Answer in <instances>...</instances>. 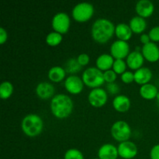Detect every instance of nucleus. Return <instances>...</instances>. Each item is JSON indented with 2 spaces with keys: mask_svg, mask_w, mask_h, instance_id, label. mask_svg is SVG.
Listing matches in <instances>:
<instances>
[{
  "mask_svg": "<svg viewBox=\"0 0 159 159\" xmlns=\"http://www.w3.org/2000/svg\"><path fill=\"white\" fill-rule=\"evenodd\" d=\"M99 159H117L118 149L111 144H105L98 152Z\"/></svg>",
  "mask_w": 159,
  "mask_h": 159,
  "instance_id": "13",
  "label": "nucleus"
},
{
  "mask_svg": "<svg viewBox=\"0 0 159 159\" xmlns=\"http://www.w3.org/2000/svg\"><path fill=\"white\" fill-rule=\"evenodd\" d=\"M146 21L143 17L141 16H134L130 20V27L131 28L132 31L134 33H141L144 31L146 28Z\"/></svg>",
  "mask_w": 159,
  "mask_h": 159,
  "instance_id": "22",
  "label": "nucleus"
},
{
  "mask_svg": "<svg viewBox=\"0 0 159 159\" xmlns=\"http://www.w3.org/2000/svg\"><path fill=\"white\" fill-rule=\"evenodd\" d=\"M111 134L113 138L120 141H126L131 134L129 124L123 120L115 122L111 127Z\"/></svg>",
  "mask_w": 159,
  "mask_h": 159,
  "instance_id": "6",
  "label": "nucleus"
},
{
  "mask_svg": "<svg viewBox=\"0 0 159 159\" xmlns=\"http://www.w3.org/2000/svg\"><path fill=\"white\" fill-rule=\"evenodd\" d=\"M142 54L149 61H156L159 58V48L153 42L144 44L142 48Z\"/></svg>",
  "mask_w": 159,
  "mask_h": 159,
  "instance_id": "12",
  "label": "nucleus"
},
{
  "mask_svg": "<svg viewBox=\"0 0 159 159\" xmlns=\"http://www.w3.org/2000/svg\"><path fill=\"white\" fill-rule=\"evenodd\" d=\"M77 60L81 65H85L89 61V57L87 54H81L79 55Z\"/></svg>",
  "mask_w": 159,
  "mask_h": 159,
  "instance_id": "33",
  "label": "nucleus"
},
{
  "mask_svg": "<svg viewBox=\"0 0 159 159\" xmlns=\"http://www.w3.org/2000/svg\"><path fill=\"white\" fill-rule=\"evenodd\" d=\"M65 86L69 93L78 94L83 89V81L76 75H70L65 80Z\"/></svg>",
  "mask_w": 159,
  "mask_h": 159,
  "instance_id": "11",
  "label": "nucleus"
},
{
  "mask_svg": "<svg viewBox=\"0 0 159 159\" xmlns=\"http://www.w3.org/2000/svg\"><path fill=\"white\" fill-rule=\"evenodd\" d=\"M51 108L54 116L58 118L67 117L73 108L71 98L65 94H57L51 99Z\"/></svg>",
  "mask_w": 159,
  "mask_h": 159,
  "instance_id": "2",
  "label": "nucleus"
},
{
  "mask_svg": "<svg viewBox=\"0 0 159 159\" xmlns=\"http://www.w3.org/2000/svg\"><path fill=\"white\" fill-rule=\"evenodd\" d=\"M107 100V93L102 88H95L89 94V101L96 107H100L106 103Z\"/></svg>",
  "mask_w": 159,
  "mask_h": 159,
  "instance_id": "8",
  "label": "nucleus"
},
{
  "mask_svg": "<svg viewBox=\"0 0 159 159\" xmlns=\"http://www.w3.org/2000/svg\"><path fill=\"white\" fill-rule=\"evenodd\" d=\"M121 79L123 82H126V83H130L134 80V74L131 71H124L121 75Z\"/></svg>",
  "mask_w": 159,
  "mask_h": 159,
  "instance_id": "30",
  "label": "nucleus"
},
{
  "mask_svg": "<svg viewBox=\"0 0 159 159\" xmlns=\"http://www.w3.org/2000/svg\"><path fill=\"white\" fill-rule=\"evenodd\" d=\"M113 105L117 111L125 112L130 108V101L127 96L124 95H118L113 99Z\"/></svg>",
  "mask_w": 159,
  "mask_h": 159,
  "instance_id": "18",
  "label": "nucleus"
},
{
  "mask_svg": "<svg viewBox=\"0 0 159 159\" xmlns=\"http://www.w3.org/2000/svg\"><path fill=\"white\" fill-rule=\"evenodd\" d=\"M104 80L107 82L108 83H111L115 81L116 78V72L113 70H107L103 73Z\"/></svg>",
  "mask_w": 159,
  "mask_h": 159,
  "instance_id": "29",
  "label": "nucleus"
},
{
  "mask_svg": "<svg viewBox=\"0 0 159 159\" xmlns=\"http://www.w3.org/2000/svg\"><path fill=\"white\" fill-rule=\"evenodd\" d=\"M62 40V36L60 33L51 32L47 36L46 41L51 46H55L60 43Z\"/></svg>",
  "mask_w": 159,
  "mask_h": 159,
  "instance_id": "26",
  "label": "nucleus"
},
{
  "mask_svg": "<svg viewBox=\"0 0 159 159\" xmlns=\"http://www.w3.org/2000/svg\"><path fill=\"white\" fill-rule=\"evenodd\" d=\"M82 65L79 63L77 59L71 58L67 61L65 64V68L66 71L69 73H75L78 72L81 69Z\"/></svg>",
  "mask_w": 159,
  "mask_h": 159,
  "instance_id": "25",
  "label": "nucleus"
},
{
  "mask_svg": "<svg viewBox=\"0 0 159 159\" xmlns=\"http://www.w3.org/2000/svg\"><path fill=\"white\" fill-rule=\"evenodd\" d=\"M37 94L42 99H48L54 94V89L53 85L48 82H41L36 88Z\"/></svg>",
  "mask_w": 159,
  "mask_h": 159,
  "instance_id": "17",
  "label": "nucleus"
},
{
  "mask_svg": "<svg viewBox=\"0 0 159 159\" xmlns=\"http://www.w3.org/2000/svg\"><path fill=\"white\" fill-rule=\"evenodd\" d=\"M82 81L89 87H98L105 82L103 73L95 67H90L85 70L82 74Z\"/></svg>",
  "mask_w": 159,
  "mask_h": 159,
  "instance_id": "4",
  "label": "nucleus"
},
{
  "mask_svg": "<svg viewBox=\"0 0 159 159\" xmlns=\"http://www.w3.org/2000/svg\"><path fill=\"white\" fill-rule=\"evenodd\" d=\"M149 40H150V37H149V35H148V34H144L141 36V41L143 43H144V44L149 43V42H150Z\"/></svg>",
  "mask_w": 159,
  "mask_h": 159,
  "instance_id": "36",
  "label": "nucleus"
},
{
  "mask_svg": "<svg viewBox=\"0 0 159 159\" xmlns=\"http://www.w3.org/2000/svg\"><path fill=\"white\" fill-rule=\"evenodd\" d=\"M149 37L155 41L159 40V26H155L149 32Z\"/></svg>",
  "mask_w": 159,
  "mask_h": 159,
  "instance_id": "31",
  "label": "nucleus"
},
{
  "mask_svg": "<svg viewBox=\"0 0 159 159\" xmlns=\"http://www.w3.org/2000/svg\"><path fill=\"white\" fill-rule=\"evenodd\" d=\"M43 120L36 114H29L22 121V129L28 136L34 137L39 134L43 129Z\"/></svg>",
  "mask_w": 159,
  "mask_h": 159,
  "instance_id": "3",
  "label": "nucleus"
},
{
  "mask_svg": "<svg viewBox=\"0 0 159 159\" xmlns=\"http://www.w3.org/2000/svg\"><path fill=\"white\" fill-rule=\"evenodd\" d=\"M152 73L151 70L148 68H140L135 71L134 73V81L138 84H144L148 83V82L150 81L152 79Z\"/></svg>",
  "mask_w": 159,
  "mask_h": 159,
  "instance_id": "16",
  "label": "nucleus"
},
{
  "mask_svg": "<svg viewBox=\"0 0 159 159\" xmlns=\"http://www.w3.org/2000/svg\"><path fill=\"white\" fill-rule=\"evenodd\" d=\"M65 76V71L64 68L60 66L52 67L49 70L48 77L51 81L55 82H58L61 81Z\"/></svg>",
  "mask_w": 159,
  "mask_h": 159,
  "instance_id": "23",
  "label": "nucleus"
},
{
  "mask_svg": "<svg viewBox=\"0 0 159 159\" xmlns=\"http://www.w3.org/2000/svg\"><path fill=\"white\" fill-rule=\"evenodd\" d=\"M13 91V86L12 83L8 81L3 82L0 85V96L2 99H6L9 97Z\"/></svg>",
  "mask_w": 159,
  "mask_h": 159,
  "instance_id": "24",
  "label": "nucleus"
},
{
  "mask_svg": "<svg viewBox=\"0 0 159 159\" xmlns=\"http://www.w3.org/2000/svg\"><path fill=\"white\" fill-rule=\"evenodd\" d=\"M111 54L116 59H122L128 56L129 45L124 40H117L113 42L110 48Z\"/></svg>",
  "mask_w": 159,
  "mask_h": 159,
  "instance_id": "9",
  "label": "nucleus"
},
{
  "mask_svg": "<svg viewBox=\"0 0 159 159\" xmlns=\"http://www.w3.org/2000/svg\"><path fill=\"white\" fill-rule=\"evenodd\" d=\"M113 71L118 74H123L126 69V63L122 59H116L113 65Z\"/></svg>",
  "mask_w": 159,
  "mask_h": 159,
  "instance_id": "28",
  "label": "nucleus"
},
{
  "mask_svg": "<svg viewBox=\"0 0 159 159\" xmlns=\"http://www.w3.org/2000/svg\"><path fill=\"white\" fill-rule=\"evenodd\" d=\"M107 89L108 92L111 94H116L120 91V87L117 84L114 83V82H111V83H108L107 85Z\"/></svg>",
  "mask_w": 159,
  "mask_h": 159,
  "instance_id": "32",
  "label": "nucleus"
},
{
  "mask_svg": "<svg viewBox=\"0 0 159 159\" xmlns=\"http://www.w3.org/2000/svg\"><path fill=\"white\" fill-rule=\"evenodd\" d=\"M7 39V33L4 28H0V43H3Z\"/></svg>",
  "mask_w": 159,
  "mask_h": 159,
  "instance_id": "35",
  "label": "nucleus"
},
{
  "mask_svg": "<svg viewBox=\"0 0 159 159\" xmlns=\"http://www.w3.org/2000/svg\"><path fill=\"white\" fill-rule=\"evenodd\" d=\"M136 11L143 18L149 16L154 11L153 3L149 0H140L136 4Z\"/></svg>",
  "mask_w": 159,
  "mask_h": 159,
  "instance_id": "14",
  "label": "nucleus"
},
{
  "mask_svg": "<svg viewBox=\"0 0 159 159\" xmlns=\"http://www.w3.org/2000/svg\"><path fill=\"white\" fill-rule=\"evenodd\" d=\"M127 63L130 68L138 70L144 63V56L138 51H132L127 56Z\"/></svg>",
  "mask_w": 159,
  "mask_h": 159,
  "instance_id": "15",
  "label": "nucleus"
},
{
  "mask_svg": "<svg viewBox=\"0 0 159 159\" xmlns=\"http://www.w3.org/2000/svg\"><path fill=\"white\" fill-rule=\"evenodd\" d=\"M151 158L159 159V144L154 146L151 150Z\"/></svg>",
  "mask_w": 159,
  "mask_h": 159,
  "instance_id": "34",
  "label": "nucleus"
},
{
  "mask_svg": "<svg viewBox=\"0 0 159 159\" xmlns=\"http://www.w3.org/2000/svg\"><path fill=\"white\" fill-rule=\"evenodd\" d=\"M95 159H98V158H95Z\"/></svg>",
  "mask_w": 159,
  "mask_h": 159,
  "instance_id": "38",
  "label": "nucleus"
},
{
  "mask_svg": "<svg viewBox=\"0 0 159 159\" xmlns=\"http://www.w3.org/2000/svg\"><path fill=\"white\" fill-rule=\"evenodd\" d=\"M140 93L141 96L148 99H151L155 98L158 95V89L154 85L150 83H146L142 85L140 89Z\"/></svg>",
  "mask_w": 159,
  "mask_h": 159,
  "instance_id": "21",
  "label": "nucleus"
},
{
  "mask_svg": "<svg viewBox=\"0 0 159 159\" xmlns=\"http://www.w3.org/2000/svg\"><path fill=\"white\" fill-rule=\"evenodd\" d=\"M118 154L120 156L126 159L134 158L138 153V148L131 141H123L118 146Z\"/></svg>",
  "mask_w": 159,
  "mask_h": 159,
  "instance_id": "10",
  "label": "nucleus"
},
{
  "mask_svg": "<svg viewBox=\"0 0 159 159\" xmlns=\"http://www.w3.org/2000/svg\"><path fill=\"white\" fill-rule=\"evenodd\" d=\"M93 12L94 8L93 5L89 2H80L73 8L72 16L77 21L84 22L89 20Z\"/></svg>",
  "mask_w": 159,
  "mask_h": 159,
  "instance_id": "5",
  "label": "nucleus"
},
{
  "mask_svg": "<svg viewBox=\"0 0 159 159\" xmlns=\"http://www.w3.org/2000/svg\"><path fill=\"white\" fill-rule=\"evenodd\" d=\"M113 57L108 54H101L96 60V65L100 70H110V68L113 65Z\"/></svg>",
  "mask_w": 159,
  "mask_h": 159,
  "instance_id": "19",
  "label": "nucleus"
},
{
  "mask_svg": "<svg viewBox=\"0 0 159 159\" xmlns=\"http://www.w3.org/2000/svg\"><path fill=\"white\" fill-rule=\"evenodd\" d=\"M70 26L69 16L65 12H57L52 20V26L55 32L65 34Z\"/></svg>",
  "mask_w": 159,
  "mask_h": 159,
  "instance_id": "7",
  "label": "nucleus"
},
{
  "mask_svg": "<svg viewBox=\"0 0 159 159\" xmlns=\"http://www.w3.org/2000/svg\"><path fill=\"white\" fill-rule=\"evenodd\" d=\"M115 33H116V35L117 36L118 38H120V40L126 41L131 37L132 30L130 27V26L125 24V23H119L116 26Z\"/></svg>",
  "mask_w": 159,
  "mask_h": 159,
  "instance_id": "20",
  "label": "nucleus"
},
{
  "mask_svg": "<svg viewBox=\"0 0 159 159\" xmlns=\"http://www.w3.org/2000/svg\"><path fill=\"white\" fill-rule=\"evenodd\" d=\"M65 159H84V158L80 151L75 148H71L66 152L65 155Z\"/></svg>",
  "mask_w": 159,
  "mask_h": 159,
  "instance_id": "27",
  "label": "nucleus"
},
{
  "mask_svg": "<svg viewBox=\"0 0 159 159\" xmlns=\"http://www.w3.org/2000/svg\"><path fill=\"white\" fill-rule=\"evenodd\" d=\"M114 25L110 20L105 18L96 20L92 26V36L99 43L108 41L115 32Z\"/></svg>",
  "mask_w": 159,
  "mask_h": 159,
  "instance_id": "1",
  "label": "nucleus"
},
{
  "mask_svg": "<svg viewBox=\"0 0 159 159\" xmlns=\"http://www.w3.org/2000/svg\"><path fill=\"white\" fill-rule=\"evenodd\" d=\"M157 99H158V105H159V93H158V95H157Z\"/></svg>",
  "mask_w": 159,
  "mask_h": 159,
  "instance_id": "37",
  "label": "nucleus"
}]
</instances>
